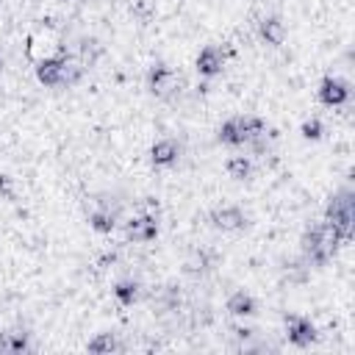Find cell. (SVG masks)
<instances>
[{"label":"cell","mask_w":355,"mask_h":355,"mask_svg":"<svg viewBox=\"0 0 355 355\" xmlns=\"http://www.w3.org/2000/svg\"><path fill=\"white\" fill-rule=\"evenodd\" d=\"M338 241H341V236L336 233V227H333L330 222H324V225L313 227L311 233H305V241H302L305 258H308L311 263H324V261L336 252Z\"/></svg>","instance_id":"1"},{"label":"cell","mask_w":355,"mask_h":355,"mask_svg":"<svg viewBox=\"0 0 355 355\" xmlns=\"http://www.w3.org/2000/svg\"><path fill=\"white\" fill-rule=\"evenodd\" d=\"M178 155H180V144L172 141V139H161V141H155L153 150H150V158H153L155 166H169V164L178 161Z\"/></svg>","instance_id":"10"},{"label":"cell","mask_w":355,"mask_h":355,"mask_svg":"<svg viewBox=\"0 0 355 355\" xmlns=\"http://www.w3.org/2000/svg\"><path fill=\"white\" fill-rule=\"evenodd\" d=\"M261 36L266 39V44H283V36H286V28L277 17H263L261 19Z\"/></svg>","instance_id":"13"},{"label":"cell","mask_w":355,"mask_h":355,"mask_svg":"<svg viewBox=\"0 0 355 355\" xmlns=\"http://www.w3.org/2000/svg\"><path fill=\"white\" fill-rule=\"evenodd\" d=\"M327 222L336 227V233L341 239H349V233H352V200H349V194H341L338 200L330 202Z\"/></svg>","instance_id":"3"},{"label":"cell","mask_w":355,"mask_h":355,"mask_svg":"<svg viewBox=\"0 0 355 355\" xmlns=\"http://www.w3.org/2000/svg\"><path fill=\"white\" fill-rule=\"evenodd\" d=\"M211 225L219 227V230H241L247 225V216L241 214V208L225 205V208L211 211Z\"/></svg>","instance_id":"6"},{"label":"cell","mask_w":355,"mask_h":355,"mask_svg":"<svg viewBox=\"0 0 355 355\" xmlns=\"http://www.w3.org/2000/svg\"><path fill=\"white\" fill-rule=\"evenodd\" d=\"M349 97V86L341 80V78H324L322 86H319V100L324 105H341L347 103Z\"/></svg>","instance_id":"7"},{"label":"cell","mask_w":355,"mask_h":355,"mask_svg":"<svg viewBox=\"0 0 355 355\" xmlns=\"http://www.w3.org/2000/svg\"><path fill=\"white\" fill-rule=\"evenodd\" d=\"M31 344H28V333H19V330H14V333H3L0 336V349L3 352H25Z\"/></svg>","instance_id":"14"},{"label":"cell","mask_w":355,"mask_h":355,"mask_svg":"<svg viewBox=\"0 0 355 355\" xmlns=\"http://www.w3.org/2000/svg\"><path fill=\"white\" fill-rule=\"evenodd\" d=\"M158 236V219L153 214H141L128 222V239L133 241H150Z\"/></svg>","instance_id":"8"},{"label":"cell","mask_w":355,"mask_h":355,"mask_svg":"<svg viewBox=\"0 0 355 355\" xmlns=\"http://www.w3.org/2000/svg\"><path fill=\"white\" fill-rule=\"evenodd\" d=\"M114 349H119V341H116V336L114 333H97L92 341H89V352H114Z\"/></svg>","instance_id":"16"},{"label":"cell","mask_w":355,"mask_h":355,"mask_svg":"<svg viewBox=\"0 0 355 355\" xmlns=\"http://www.w3.org/2000/svg\"><path fill=\"white\" fill-rule=\"evenodd\" d=\"M211 261H214V255H211V252H197L186 266H189V272H205V269L211 266Z\"/></svg>","instance_id":"20"},{"label":"cell","mask_w":355,"mask_h":355,"mask_svg":"<svg viewBox=\"0 0 355 355\" xmlns=\"http://www.w3.org/2000/svg\"><path fill=\"white\" fill-rule=\"evenodd\" d=\"M89 222H92V227H94V230H100V233H111V230H114V225H116V219H114V214H111V211H94Z\"/></svg>","instance_id":"18"},{"label":"cell","mask_w":355,"mask_h":355,"mask_svg":"<svg viewBox=\"0 0 355 355\" xmlns=\"http://www.w3.org/2000/svg\"><path fill=\"white\" fill-rule=\"evenodd\" d=\"M222 64H225V55H222V50L214 47V44L202 47L200 55H197V69H200V75H205V78H214L216 72H222Z\"/></svg>","instance_id":"9"},{"label":"cell","mask_w":355,"mask_h":355,"mask_svg":"<svg viewBox=\"0 0 355 355\" xmlns=\"http://www.w3.org/2000/svg\"><path fill=\"white\" fill-rule=\"evenodd\" d=\"M227 311L233 316H252L258 311V305H255V300L247 291H233L230 300H227Z\"/></svg>","instance_id":"12"},{"label":"cell","mask_w":355,"mask_h":355,"mask_svg":"<svg viewBox=\"0 0 355 355\" xmlns=\"http://www.w3.org/2000/svg\"><path fill=\"white\" fill-rule=\"evenodd\" d=\"M286 333L294 347H308L316 341V327L302 316H286Z\"/></svg>","instance_id":"4"},{"label":"cell","mask_w":355,"mask_h":355,"mask_svg":"<svg viewBox=\"0 0 355 355\" xmlns=\"http://www.w3.org/2000/svg\"><path fill=\"white\" fill-rule=\"evenodd\" d=\"M175 86H178L175 72L166 64H153V69H150V89H153V94L169 97L175 92Z\"/></svg>","instance_id":"5"},{"label":"cell","mask_w":355,"mask_h":355,"mask_svg":"<svg viewBox=\"0 0 355 355\" xmlns=\"http://www.w3.org/2000/svg\"><path fill=\"white\" fill-rule=\"evenodd\" d=\"M250 169H252V164H250V158H244V155H236V158L227 161V175H230L233 180H244V178L250 175Z\"/></svg>","instance_id":"17"},{"label":"cell","mask_w":355,"mask_h":355,"mask_svg":"<svg viewBox=\"0 0 355 355\" xmlns=\"http://www.w3.org/2000/svg\"><path fill=\"white\" fill-rule=\"evenodd\" d=\"M78 67H72L67 58H44L39 67H36V78L44 83V86H58V83H72L78 78Z\"/></svg>","instance_id":"2"},{"label":"cell","mask_w":355,"mask_h":355,"mask_svg":"<svg viewBox=\"0 0 355 355\" xmlns=\"http://www.w3.org/2000/svg\"><path fill=\"white\" fill-rule=\"evenodd\" d=\"M0 194H8V180L0 175Z\"/></svg>","instance_id":"21"},{"label":"cell","mask_w":355,"mask_h":355,"mask_svg":"<svg viewBox=\"0 0 355 355\" xmlns=\"http://www.w3.org/2000/svg\"><path fill=\"white\" fill-rule=\"evenodd\" d=\"M219 141H225V144H233V147H239V144H247V133H244L241 116H236V119H227V122L219 128Z\"/></svg>","instance_id":"11"},{"label":"cell","mask_w":355,"mask_h":355,"mask_svg":"<svg viewBox=\"0 0 355 355\" xmlns=\"http://www.w3.org/2000/svg\"><path fill=\"white\" fill-rule=\"evenodd\" d=\"M300 133L305 136V139H311V141H316L319 136H322V122L313 116V119H305L302 122V128H300Z\"/></svg>","instance_id":"19"},{"label":"cell","mask_w":355,"mask_h":355,"mask_svg":"<svg viewBox=\"0 0 355 355\" xmlns=\"http://www.w3.org/2000/svg\"><path fill=\"white\" fill-rule=\"evenodd\" d=\"M114 297L119 300V305H133L139 297V283L136 280H119L114 288Z\"/></svg>","instance_id":"15"}]
</instances>
